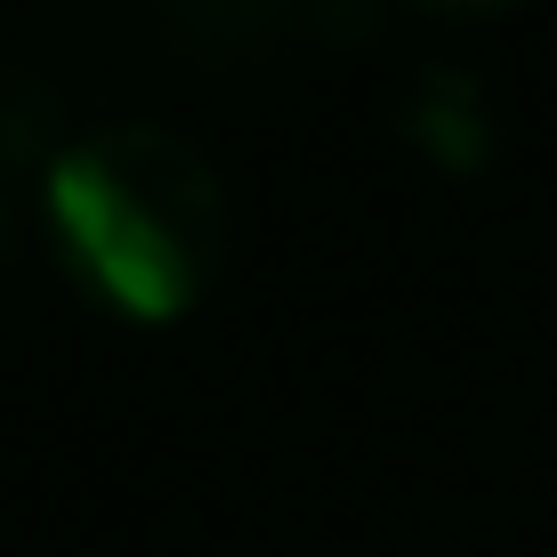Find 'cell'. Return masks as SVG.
<instances>
[{"mask_svg": "<svg viewBox=\"0 0 557 557\" xmlns=\"http://www.w3.org/2000/svg\"><path fill=\"white\" fill-rule=\"evenodd\" d=\"M57 275L113 323H178L210 299L235 210L195 138L162 122H106L41 178Z\"/></svg>", "mask_w": 557, "mask_h": 557, "instance_id": "1", "label": "cell"}, {"mask_svg": "<svg viewBox=\"0 0 557 557\" xmlns=\"http://www.w3.org/2000/svg\"><path fill=\"white\" fill-rule=\"evenodd\" d=\"M65 89L49 82V73L16 65V57H0V186H41L57 170V153H65Z\"/></svg>", "mask_w": 557, "mask_h": 557, "instance_id": "4", "label": "cell"}, {"mask_svg": "<svg viewBox=\"0 0 557 557\" xmlns=\"http://www.w3.org/2000/svg\"><path fill=\"white\" fill-rule=\"evenodd\" d=\"M9 251H16V195L0 186V267H9Z\"/></svg>", "mask_w": 557, "mask_h": 557, "instance_id": "6", "label": "cell"}, {"mask_svg": "<svg viewBox=\"0 0 557 557\" xmlns=\"http://www.w3.org/2000/svg\"><path fill=\"white\" fill-rule=\"evenodd\" d=\"M396 129L420 162L453 170V178H476L502 146V113H493V89L476 82L469 65H420V82L396 106Z\"/></svg>", "mask_w": 557, "mask_h": 557, "instance_id": "2", "label": "cell"}, {"mask_svg": "<svg viewBox=\"0 0 557 557\" xmlns=\"http://www.w3.org/2000/svg\"><path fill=\"white\" fill-rule=\"evenodd\" d=\"M299 33H339V41H363L372 33V0H178V41L195 49H275L299 41Z\"/></svg>", "mask_w": 557, "mask_h": 557, "instance_id": "3", "label": "cell"}, {"mask_svg": "<svg viewBox=\"0 0 557 557\" xmlns=\"http://www.w3.org/2000/svg\"><path fill=\"white\" fill-rule=\"evenodd\" d=\"M412 9H429V16H502L517 0H412Z\"/></svg>", "mask_w": 557, "mask_h": 557, "instance_id": "5", "label": "cell"}]
</instances>
